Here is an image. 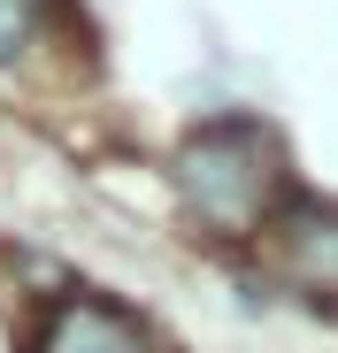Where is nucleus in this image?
Wrapping results in <instances>:
<instances>
[{
  "label": "nucleus",
  "instance_id": "1",
  "mask_svg": "<svg viewBox=\"0 0 338 353\" xmlns=\"http://www.w3.org/2000/svg\"><path fill=\"white\" fill-rule=\"evenodd\" d=\"M185 200L200 208L208 230L239 239V230L261 223V200H269V139L254 123H215L185 146Z\"/></svg>",
  "mask_w": 338,
  "mask_h": 353
},
{
  "label": "nucleus",
  "instance_id": "2",
  "mask_svg": "<svg viewBox=\"0 0 338 353\" xmlns=\"http://www.w3.org/2000/svg\"><path fill=\"white\" fill-rule=\"evenodd\" d=\"M39 353H154L146 330L123 315V307H108V300H62L39 338Z\"/></svg>",
  "mask_w": 338,
  "mask_h": 353
},
{
  "label": "nucleus",
  "instance_id": "3",
  "mask_svg": "<svg viewBox=\"0 0 338 353\" xmlns=\"http://www.w3.org/2000/svg\"><path fill=\"white\" fill-rule=\"evenodd\" d=\"M285 239L308 254V276H315V284H338V215H323V208H292Z\"/></svg>",
  "mask_w": 338,
  "mask_h": 353
},
{
  "label": "nucleus",
  "instance_id": "4",
  "mask_svg": "<svg viewBox=\"0 0 338 353\" xmlns=\"http://www.w3.org/2000/svg\"><path fill=\"white\" fill-rule=\"evenodd\" d=\"M39 23H46V0H0V62L23 54L39 39Z\"/></svg>",
  "mask_w": 338,
  "mask_h": 353
}]
</instances>
